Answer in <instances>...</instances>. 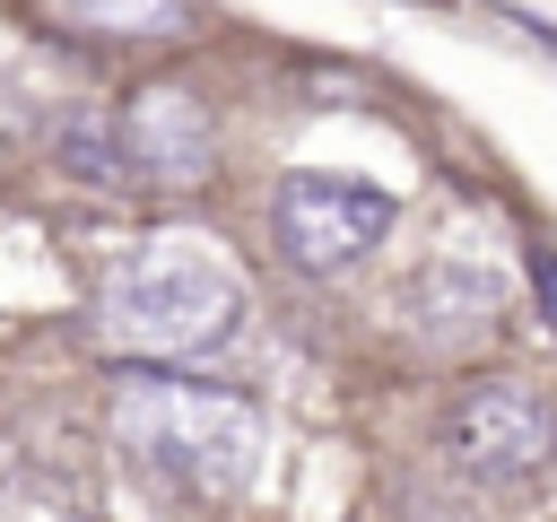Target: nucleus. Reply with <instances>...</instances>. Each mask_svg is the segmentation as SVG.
I'll list each match as a JSON object with an SVG mask.
<instances>
[{"instance_id":"1","label":"nucleus","mask_w":557,"mask_h":522,"mask_svg":"<svg viewBox=\"0 0 557 522\" xmlns=\"http://www.w3.org/2000/svg\"><path fill=\"white\" fill-rule=\"evenodd\" d=\"M113 435L139 470H157L165 487L226 505L252 487L261 470V409L244 391L218 383H174V374H131L113 391Z\"/></svg>"},{"instance_id":"7","label":"nucleus","mask_w":557,"mask_h":522,"mask_svg":"<svg viewBox=\"0 0 557 522\" xmlns=\"http://www.w3.org/2000/svg\"><path fill=\"white\" fill-rule=\"evenodd\" d=\"M52 9L87 35H113V44H174V35L200 26L191 0H52Z\"/></svg>"},{"instance_id":"3","label":"nucleus","mask_w":557,"mask_h":522,"mask_svg":"<svg viewBox=\"0 0 557 522\" xmlns=\"http://www.w3.org/2000/svg\"><path fill=\"white\" fill-rule=\"evenodd\" d=\"M444 461L479 487H513V478H540L557 461V400L540 383H513V374H487L470 391H453L444 409Z\"/></svg>"},{"instance_id":"8","label":"nucleus","mask_w":557,"mask_h":522,"mask_svg":"<svg viewBox=\"0 0 557 522\" xmlns=\"http://www.w3.org/2000/svg\"><path fill=\"white\" fill-rule=\"evenodd\" d=\"M52 148H61V174H78V183H104V191H113V183H139V174H131V148H122V122L70 113Z\"/></svg>"},{"instance_id":"4","label":"nucleus","mask_w":557,"mask_h":522,"mask_svg":"<svg viewBox=\"0 0 557 522\" xmlns=\"http://www.w3.org/2000/svg\"><path fill=\"white\" fill-rule=\"evenodd\" d=\"M392 217H400V200H392L383 183H357V174H287L278 200H270L278 252H287L296 270H313V278L366 261V252L392 235Z\"/></svg>"},{"instance_id":"6","label":"nucleus","mask_w":557,"mask_h":522,"mask_svg":"<svg viewBox=\"0 0 557 522\" xmlns=\"http://www.w3.org/2000/svg\"><path fill=\"white\" fill-rule=\"evenodd\" d=\"M505 304H513V278L487 270V261H426V270L409 278V313H418V331H435V339L487 331Z\"/></svg>"},{"instance_id":"5","label":"nucleus","mask_w":557,"mask_h":522,"mask_svg":"<svg viewBox=\"0 0 557 522\" xmlns=\"http://www.w3.org/2000/svg\"><path fill=\"white\" fill-rule=\"evenodd\" d=\"M113 122H122V148H131L139 183H209L218 174V122H209V104L183 78L139 87Z\"/></svg>"},{"instance_id":"2","label":"nucleus","mask_w":557,"mask_h":522,"mask_svg":"<svg viewBox=\"0 0 557 522\" xmlns=\"http://www.w3.org/2000/svg\"><path fill=\"white\" fill-rule=\"evenodd\" d=\"M235 313H244V287L209 252H139L104 287V331L131 357H200L235 331Z\"/></svg>"},{"instance_id":"9","label":"nucleus","mask_w":557,"mask_h":522,"mask_svg":"<svg viewBox=\"0 0 557 522\" xmlns=\"http://www.w3.org/2000/svg\"><path fill=\"white\" fill-rule=\"evenodd\" d=\"M531 278H540V296H548V322H557V252H540V261H531Z\"/></svg>"}]
</instances>
